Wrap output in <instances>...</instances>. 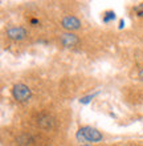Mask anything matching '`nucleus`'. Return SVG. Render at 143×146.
<instances>
[{
  "label": "nucleus",
  "instance_id": "5",
  "mask_svg": "<svg viewBox=\"0 0 143 146\" xmlns=\"http://www.w3.org/2000/svg\"><path fill=\"white\" fill-rule=\"evenodd\" d=\"M78 42V37L73 33H62L61 35V44L64 46H73Z\"/></svg>",
  "mask_w": 143,
  "mask_h": 146
},
{
  "label": "nucleus",
  "instance_id": "6",
  "mask_svg": "<svg viewBox=\"0 0 143 146\" xmlns=\"http://www.w3.org/2000/svg\"><path fill=\"white\" fill-rule=\"evenodd\" d=\"M114 19H115V12L114 11H107L103 15V23H110Z\"/></svg>",
  "mask_w": 143,
  "mask_h": 146
},
{
  "label": "nucleus",
  "instance_id": "4",
  "mask_svg": "<svg viewBox=\"0 0 143 146\" xmlns=\"http://www.w3.org/2000/svg\"><path fill=\"white\" fill-rule=\"evenodd\" d=\"M7 36L12 40H23L27 36V31L21 27H12L7 29Z\"/></svg>",
  "mask_w": 143,
  "mask_h": 146
},
{
  "label": "nucleus",
  "instance_id": "9",
  "mask_svg": "<svg viewBox=\"0 0 143 146\" xmlns=\"http://www.w3.org/2000/svg\"><path fill=\"white\" fill-rule=\"evenodd\" d=\"M123 27H125V21H123V20H121V21H119V27H118V28H119V29H122Z\"/></svg>",
  "mask_w": 143,
  "mask_h": 146
},
{
  "label": "nucleus",
  "instance_id": "10",
  "mask_svg": "<svg viewBox=\"0 0 143 146\" xmlns=\"http://www.w3.org/2000/svg\"><path fill=\"white\" fill-rule=\"evenodd\" d=\"M31 23H32V24H39V20H36V19H32V20H31Z\"/></svg>",
  "mask_w": 143,
  "mask_h": 146
},
{
  "label": "nucleus",
  "instance_id": "12",
  "mask_svg": "<svg viewBox=\"0 0 143 146\" xmlns=\"http://www.w3.org/2000/svg\"><path fill=\"white\" fill-rule=\"evenodd\" d=\"M81 146H90V145H81Z\"/></svg>",
  "mask_w": 143,
  "mask_h": 146
},
{
  "label": "nucleus",
  "instance_id": "8",
  "mask_svg": "<svg viewBox=\"0 0 143 146\" xmlns=\"http://www.w3.org/2000/svg\"><path fill=\"white\" fill-rule=\"evenodd\" d=\"M134 11H135V13L139 17H143V3H140L139 5H136L135 8H134Z\"/></svg>",
  "mask_w": 143,
  "mask_h": 146
},
{
  "label": "nucleus",
  "instance_id": "2",
  "mask_svg": "<svg viewBox=\"0 0 143 146\" xmlns=\"http://www.w3.org/2000/svg\"><path fill=\"white\" fill-rule=\"evenodd\" d=\"M12 96H13V98L17 101H20V102H24V101H28L29 98H31L32 93H31V89L28 88L25 84H16L15 86H13V89H12Z\"/></svg>",
  "mask_w": 143,
  "mask_h": 146
},
{
  "label": "nucleus",
  "instance_id": "3",
  "mask_svg": "<svg viewBox=\"0 0 143 146\" xmlns=\"http://www.w3.org/2000/svg\"><path fill=\"white\" fill-rule=\"evenodd\" d=\"M61 25L65 29H69V31H76L81 27V21L76 17V16H65L64 19L61 20Z\"/></svg>",
  "mask_w": 143,
  "mask_h": 146
},
{
  "label": "nucleus",
  "instance_id": "11",
  "mask_svg": "<svg viewBox=\"0 0 143 146\" xmlns=\"http://www.w3.org/2000/svg\"><path fill=\"white\" fill-rule=\"evenodd\" d=\"M139 77H140V80H143V69L139 70Z\"/></svg>",
  "mask_w": 143,
  "mask_h": 146
},
{
  "label": "nucleus",
  "instance_id": "7",
  "mask_svg": "<svg viewBox=\"0 0 143 146\" xmlns=\"http://www.w3.org/2000/svg\"><path fill=\"white\" fill-rule=\"evenodd\" d=\"M98 93H100V92H96V93H93V94H89V96H85V97H82V98H80V102H81V104H84V105L89 104L90 101L93 100V98H94V97L97 96V94H98Z\"/></svg>",
  "mask_w": 143,
  "mask_h": 146
},
{
  "label": "nucleus",
  "instance_id": "1",
  "mask_svg": "<svg viewBox=\"0 0 143 146\" xmlns=\"http://www.w3.org/2000/svg\"><path fill=\"white\" fill-rule=\"evenodd\" d=\"M76 138L80 142H100L102 139V134L92 126H82L76 133Z\"/></svg>",
  "mask_w": 143,
  "mask_h": 146
}]
</instances>
